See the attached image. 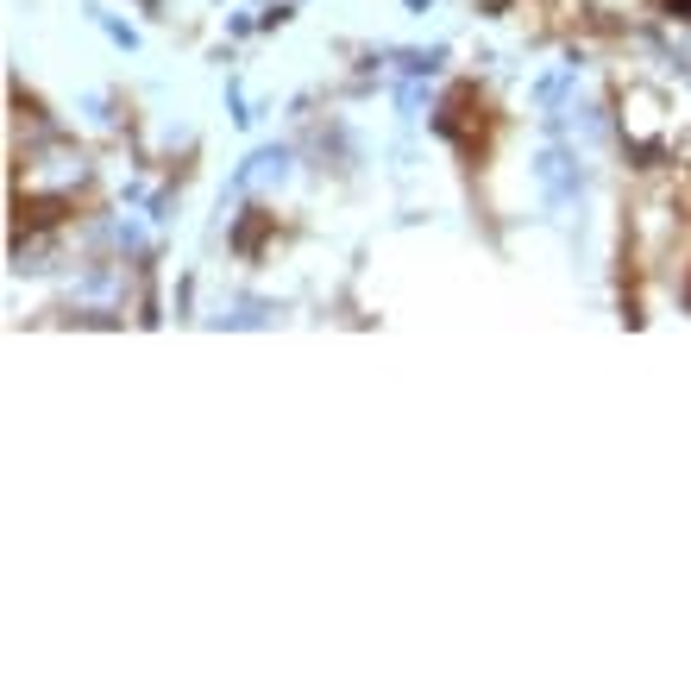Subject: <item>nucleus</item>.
<instances>
[{"mask_svg":"<svg viewBox=\"0 0 691 691\" xmlns=\"http://www.w3.org/2000/svg\"><path fill=\"white\" fill-rule=\"evenodd\" d=\"M535 182H540V195H547L553 207H572L579 195H585V170H579V152H565V145H540Z\"/></svg>","mask_w":691,"mask_h":691,"instance_id":"nucleus-1","label":"nucleus"},{"mask_svg":"<svg viewBox=\"0 0 691 691\" xmlns=\"http://www.w3.org/2000/svg\"><path fill=\"white\" fill-rule=\"evenodd\" d=\"M572 82H579V63H560L553 76H540V82H535V102L547 107V114H553V107L565 102V88H572Z\"/></svg>","mask_w":691,"mask_h":691,"instance_id":"nucleus-2","label":"nucleus"}]
</instances>
